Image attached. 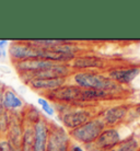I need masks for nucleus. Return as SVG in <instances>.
Returning a JSON list of instances; mask_svg holds the SVG:
<instances>
[{
  "instance_id": "a211bd4d",
  "label": "nucleus",
  "mask_w": 140,
  "mask_h": 151,
  "mask_svg": "<svg viewBox=\"0 0 140 151\" xmlns=\"http://www.w3.org/2000/svg\"><path fill=\"white\" fill-rule=\"evenodd\" d=\"M9 125H10V117L7 111H2L0 113V134H4L9 129Z\"/></svg>"
},
{
  "instance_id": "aec40b11",
  "label": "nucleus",
  "mask_w": 140,
  "mask_h": 151,
  "mask_svg": "<svg viewBox=\"0 0 140 151\" xmlns=\"http://www.w3.org/2000/svg\"><path fill=\"white\" fill-rule=\"evenodd\" d=\"M27 118H29V121H30L31 123H33V124L37 123V122L42 118V117H41V114H39V112H38L35 107H33V106H31L30 109L27 110Z\"/></svg>"
},
{
  "instance_id": "1a4fd4ad",
  "label": "nucleus",
  "mask_w": 140,
  "mask_h": 151,
  "mask_svg": "<svg viewBox=\"0 0 140 151\" xmlns=\"http://www.w3.org/2000/svg\"><path fill=\"white\" fill-rule=\"evenodd\" d=\"M140 73V69L137 67H118L110 69L107 77L118 84H129Z\"/></svg>"
},
{
  "instance_id": "4be33fe9",
  "label": "nucleus",
  "mask_w": 140,
  "mask_h": 151,
  "mask_svg": "<svg viewBox=\"0 0 140 151\" xmlns=\"http://www.w3.org/2000/svg\"><path fill=\"white\" fill-rule=\"evenodd\" d=\"M85 148H88V149L90 148V150H89V151H105V150H102V149H100V148H98L94 144L85 145Z\"/></svg>"
},
{
  "instance_id": "dca6fc26",
  "label": "nucleus",
  "mask_w": 140,
  "mask_h": 151,
  "mask_svg": "<svg viewBox=\"0 0 140 151\" xmlns=\"http://www.w3.org/2000/svg\"><path fill=\"white\" fill-rule=\"evenodd\" d=\"M34 145V129L31 126H27L23 129L21 151H33Z\"/></svg>"
},
{
  "instance_id": "6ab92c4d",
  "label": "nucleus",
  "mask_w": 140,
  "mask_h": 151,
  "mask_svg": "<svg viewBox=\"0 0 140 151\" xmlns=\"http://www.w3.org/2000/svg\"><path fill=\"white\" fill-rule=\"evenodd\" d=\"M37 103L39 104V106L42 107V110L45 112L48 116H54V114H55V110H54V107L50 104L48 103V101L44 98H38L37 100Z\"/></svg>"
},
{
  "instance_id": "9d476101",
  "label": "nucleus",
  "mask_w": 140,
  "mask_h": 151,
  "mask_svg": "<svg viewBox=\"0 0 140 151\" xmlns=\"http://www.w3.org/2000/svg\"><path fill=\"white\" fill-rule=\"evenodd\" d=\"M33 129H34V145H33V151H46L49 124L46 122V119L41 118L37 123L34 124Z\"/></svg>"
},
{
  "instance_id": "2eb2a0df",
  "label": "nucleus",
  "mask_w": 140,
  "mask_h": 151,
  "mask_svg": "<svg viewBox=\"0 0 140 151\" xmlns=\"http://www.w3.org/2000/svg\"><path fill=\"white\" fill-rule=\"evenodd\" d=\"M22 106V100L20 99V96L15 93L14 91L10 90V89L4 90V100H2V107H4V111H7V112L8 111L14 112V111L20 110Z\"/></svg>"
},
{
  "instance_id": "423d86ee",
  "label": "nucleus",
  "mask_w": 140,
  "mask_h": 151,
  "mask_svg": "<svg viewBox=\"0 0 140 151\" xmlns=\"http://www.w3.org/2000/svg\"><path fill=\"white\" fill-rule=\"evenodd\" d=\"M90 119H91V112L82 110V109H73L72 107L71 110L60 115L61 123L69 130L78 128Z\"/></svg>"
},
{
  "instance_id": "b1692460",
  "label": "nucleus",
  "mask_w": 140,
  "mask_h": 151,
  "mask_svg": "<svg viewBox=\"0 0 140 151\" xmlns=\"http://www.w3.org/2000/svg\"><path fill=\"white\" fill-rule=\"evenodd\" d=\"M8 44V41L7 40H0V49H4V46Z\"/></svg>"
},
{
  "instance_id": "f3484780",
  "label": "nucleus",
  "mask_w": 140,
  "mask_h": 151,
  "mask_svg": "<svg viewBox=\"0 0 140 151\" xmlns=\"http://www.w3.org/2000/svg\"><path fill=\"white\" fill-rule=\"evenodd\" d=\"M138 148H139V144H138L137 139L131 137V138L121 142L118 145V148H116L115 150L112 151H137Z\"/></svg>"
},
{
  "instance_id": "f8f14e48",
  "label": "nucleus",
  "mask_w": 140,
  "mask_h": 151,
  "mask_svg": "<svg viewBox=\"0 0 140 151\" xmlns=\"http://www.w3.org/2000/svg\"><path fill=\"white\" fill-rule=\"evenodd\" d=\"M27 86L37 91H55L65 86L66 78H53V79H32L27 81Z\"/></svg>"
},
{
  "instance_id": "ddd939ff",
  "label": "nucleus",
  "mask_w": 140,
  "mask_h": 151,
  "mask_svg": "<svg viewBox=\"0 0 140 151\" xmlns=\"http://www.w3.org/2000/svg\"><path fill=\"white\" fill-rule=\"evenodd\" d=\"M128 107L126 105H117L110 107L103 113L102 121L104 122L105 126H115L121 123L127 115Z\"/></svg>"
},
{
  "instance_id": "f257e3e1",
  "label": "nucleus",
  "mask_w": 140,
  "mask_h": 151,
  "mask_svg": "<svg viewBox=\"0 0 140 151\" xmlns=\"http://www.w3.org/2000/svg\"><path fill=\"white\" fill-rule=\"evenodd\" d=\"M75 86L81 89H93V90L105 91L112 94H117L123 91V86L114 82L107 76L95 71L77 72L72 77Z\"/></svg>"
},
{
  "instance_id": "f03ea898",
  "label": "nucleus",
  "mask_w": 140,
  "mask_h": 151,
  "mask_svg": "<svg viewBox=\"0 0 140 151\" xmlns=\"http://www.w3.org/2000/svg\"><path fill=\"white\" fill-rule=\"evenodd\" d=\"M105 129V124L102 118H93L87 122L85 124L81 125L76 129H72L69 132V136L80 142V144L90 145L94 144L98 137Z\"/></svg>"
},
{
  "instance_id": "412c9836",
  "label": "nucleus",
  "mask_w": 140,
  "mask_h": 151,
  "mask_svg": "<svg viewBox=\"0 0 140 151\" xmlns=\"http://www.w3.org/2000/svg\"><path fill=\"white\" fill-rule=\"evenodd\" d=\"M4 86L0 84V113L4 111V107H2V100H4Z\"/></svg>"
},
{
  "instance_id": "4468645a",
  "label": "nucleus",
  "mask_w": 140,
  "mask_h": 151,
  "mask_svg": "<svg viewBox=\"0 0 140 151\" xmlns=\"http://www.w3.org/2000/svg\"><path fill=\"white\" fill-rule=\"evenodd\" d=\"M8 130H9V134H8L7 141L14 150L21 151L23 128L20 124V122H18L15 118H10V125H9Z\"/></svg>"
},
{
  "instance_id": "6e6552de",
  "label": "nucleus",
  "mask_w": 140,
  "mask_h": 151,
  "mask_svg": "<svg viewBox=\"0 0 140 151\" xmlns=\"http://www.w3.org/2000/svg\"><path fill=\"white\" fill-rule=\"evenodd\" d=\"M121 142V139L118 130L113 127H110V128H105L103 130L102 134L95 140L94 145L102 150L111 151L115 147H117Z\"/></svg>"
},
{
  "instance_id": "393cba45",
  "label": "nucleus",
  "mask_w": 140,
  "mask_h": 151,
  "mask_svg": "<svg viewBox=\"0 0 140 151\" xmlns=\"http://www.w3.org/2000/svg\"><path fill=\"white\" fill-rule=\"evenodd\" d=\"M0 57H6V52L4 49H0Z\"/></svg>"
},
{
  "instance_id": "9b49d317",
  "label": "nucleus",
  "mask_w": 140,
  "mask_h": 151,
  "mask_svg": "<svg viewBox=\"0 0 140 151\" xmlns=\"http://www.w3.org/2000/svg\"><path fill=\"white\" fill-rule=\"evenodd\" d=\"M71 68L75 69H103L105 67V60L95 56L75 57L70 63Z\"/></svg>"
},
{
  "instance_id": "39448f33",
  "label": "nucleus",
  "mask_w": 140,
  "mask_h": 151,
  "mask_svg": "<svg viewBox=\"0 0 140 151\" xmlns=\"http://www.w3.org/2000/svg\"><path fill=\"white\" fill-rule=\"evenodd\" d=\"M38 47L30 44L29 41H14L9 47L10 57L14 63L38 58Z\"/></svg>"
},
{
  "instance_id": "20e7f679",
  "label": "nucleus",
  "mask_w": 140,
  "mask_h": 151,
  "mask_svg": "<svg viewBox=\"0 0 140 151\" xmlns=\"http://www.w3.org/2000/svg\"><path fill=\"white\" fill-rule=\"evenodd\" d=\"M46 96L59 103H83V89L77 86H62L48 92Z\"/></svg>"
},
{
  "instance_id": "0eeeda50",
  "label": "nucleus",
  "mask_w": 140,
  "mask_h": 151,
  "mask_svg": "<svg viewBox=\"0 0 140 151\" xmlns=\"http://www.w3.org/2000/svg\"><path fill=\"white\" fill-rule=\"evenodd\" d=\"M56 64L57 63L41 59V58H33V59H27V60L14 63V68L21 75H23V73H34V72L52 69Z\"/></svg>"
},
{
  "instance_id": "5701e85b",
  "label": "nucleus",
  "mask_w": 140,
  "mask_h": 151,
  "mask_svg": "<svg viewBox=\"0 0 140 151\" xmlns=\"http://www.w3.org/2000/svg\"><path fill=\"white\" fill-rule=\"evenodd\" d=\"M68 151H84V149H83V148H81L80 146L72 145V146H70V148H69Z\"/></svg>"
},
{
  "instance_id": "7ed1b4c3",
  "label": "nucleus",
  "mask_w": 140,
  "mask_h": 151,
  "mask_svg": "<svg viewBox=\"0 0 140 151\" xmlns=\"http://www.w3.org/2000/svg\"><path fill=\"white\" fill-rule=\"evenodd\" d=\"M70 148V138L62 127L53 124L49 125L46 151H68Z\"/></svg>"
}]
</instances>
